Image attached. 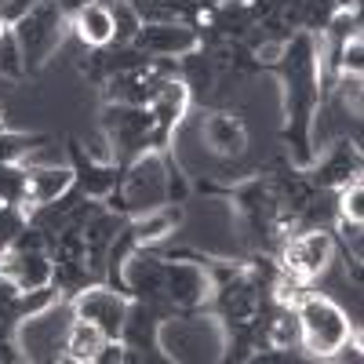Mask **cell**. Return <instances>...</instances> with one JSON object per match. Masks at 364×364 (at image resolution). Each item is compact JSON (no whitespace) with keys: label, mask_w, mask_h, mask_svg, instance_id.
I'll use <instances>...</instances> for the list:
<instances>
[{"label":"cell","mask_w":364,"mask_h":364,"mask_svg":"<svg viewBox=\"0 0 364 364\" xmlns=\"http://www.w3.org/2000/svg\"><path fill=\"white\" fill-rule=\"evenodd\" d=\"M317 58H321V37L302 29V33L284 41L281 58L273 63V73L284 84V142L291 149V161L299 168H310L317 149H314V113L324 102L321 99V77H317Z\"/></svg>","instance_id":"obj_1"},{"label":"cell","mask_w":364,"mask_h":364,"mask_svg":"<svg viewBox=\"0 0 364 364\" xmlns=\"http://www.w3.org/2000/svg\"><path fill=\"white\" fill-rule=\"evenodd\" d=\"M157 350L168 360L182 364H200V360H226V324L211 314L197 310H178L168 314L157 328Z\"/></svg>","instance_id":"obj_2"},{"label":"cell","mask_w":364,"mask_h":364,"mask_svg":"<svg viewBox=\"0 0 364 364\" xmlns=\"http://www.w3.org/2000/svg\"><path fill=\"white\" fill-rule=\"evenodd\" d=\"M295 314H299V324H302V350H306L310 357L331 360L357 336L350 317H346V310L339 306V302H331L328 295H321L314 288L295 306Z\"/></svg>","instance_id":"obj_3"},{"label":"cell","mask_w":364,"mask_h":364,"mask_svg":"<svg viewBox=\"0 0 364 364\" xmlns=\"http://www.w3.org/2000/svg\"><path fill=\"white\" fill-rule=\"evenodd\" d=\"M73 299L58 295L48 310L18 317L15 339L22 350V360H63L66 357V336L73 324Z\"/></svg>","instance_id":"obj_4"},{"label":"cell","mask_w":364,"mask_h":364,"mask_svg":"<svg viewBox=\"0 0 364 364\" xmlns=\"http://www.w3.org/2000/svg\"><path fill=\"white\" fill-rule=\"evenodd\" d=\"M66 29H70V18L55 8V0H41L33 11H26L11 26V33H15L18 48H22L26 73H41L51 63V55L66 41Z\"/></svg>","instance_id":"obj_5"},{"label":"cell","mask_w":364,"mask_h":364,"mask_svg":"<svg viewBox=\"0 0 364 364\" xmlns=\"http://www.w3.org/2000/svg\"><path fill=\"white\" fill-rule=\"evenodd\" d=\"M128 310H132V299L113 284H84L73 295V314L80 321H91L95 328H102L106 339H120Z\"/></svg>","instance_id":"obj_6"},{"label":"cell","mask_w":364,"mask_h":364,"mask_svg":"<svg viewBox=\"0 0 364 364\" xmlns=\"http://www.w3.org/2000/svg\"><path fill=\"white\" fill-rule=\"evenodd\" d=\"M211 299V273L204 259H168L164 262V306L168 310H200Z\"/></svg>","instance_id":"obj_7"},{"label":"cell","mask_w":364,"mask_h":364,"mask_svg":"<svg viewBox=\"0 0 364 364\" xmlns=\"http://www.w3.org/2000/svg\"><path fill=\"white\" fill-rule=\"evenodd\" d=\"M281 269H291L299 277H321L331 262V252H336V237L328 230H306V233H295L288 240H281Z\"/></svg>","instance_id":"obj_8"},{"label":"cell","mask_w":364,"mask_h":364,"mask_svg":"<svg viewBox=\"0 0 364 364\" xmlns=\"http://www.w3.org/2000/svg\"><path fill=\"white\" fill-rule=\"evenodd\" d=\"M135 48L149 58H182L200 48V33L190 22H142Z\"/></svg>","instance_id":"obj_9"},{"label":"cell","mask_w":364,"mask_h":364,"mask_svg":"<svg viewBox=\"0 0 364 364\" xmlns=\"http://www.w3.org/2000/svg\"><path fill=\"white\" fill-rule=\"evenodd\" d=\"M314 186L321 190H343L346 182L360 178V149L350 139H339L324 149H317L314 157Z\"/></svg>","instance_id":"obj_10"},{"label":"cell","mask_w":364,"mask_h":364,"mask_svg":"<svg viewBox=\"0 0 364 364\" xmlns=\"http://www.w3.org/2000/svg\"><path fill=\"white\" fill-rule=\"evenodd\" d=\"M66 154H70V168H73V190H80L87 200H106V197L117 190V182H120V164L91 161L77 139L70 142Z\"/></svg>","instance_id":"obj_11"},{"label":"cell","mask_w":364,"mask_h":364,"mask_svg":"<svg viewBox=\"0 0 364 364\" xmlns=\"http://www.w3.org/2000/svg\"><path fill=\"white\" fill-rule=\"evenodd\" d=\"M29 171V182H26V197L18 204L22 219L29 223L37 208L44 204H55L58 197H66L73 190V168L70 164H55V168H26Z\"/></svg>","instance_id":"obj_12"},{"label":"cell","mask_w":364,"mask_h":364,"mask_svg":"<svg viewBox=\"0 0 364 364\" xmlns=\"http://www.w3.org/2000/svg\"><path fill=\"white\" fill-rule=\"evenodd\" d=\"M200 139L208 146V154L215 157H240L248 146V128L245 120L230 109H215L200 120Z\"/></svg>","instance_id":"obj_13"},{"label":"cell","mask_w":364,"mask_h":364,"mask_svg":"<svg viewBox=\"0 0 364 364\" xmlns=\"http://www.w3.org/2000/svg\"><path fill=\"white\" fill-rule=\"evenodd\" d=\"M190 102H193V95H190V87L182 84L178 77H168V80H161V87L154 91V99H149V113H154V124L161 128V135H175V128L186 120V113H190Z\"/></svg>","instance_id":"obj_14"},{"label":"cell","mask_w":364,"mask_h":364,"mask_svg":"<svg viewBox=\"0 0 364 364\" xmlns=\"http://www.w3.org/2000/svg\"><path fill=\"white\" fill-rule=\"evenodd\" d=\"M178 223H182V204H164V208L142 211V215L128 219V230H132L139 248H154L178 230Z\"/></svg>","instance_id":"obj_15"},{"label":"cell","mask_w":364,"mask_h":364,"mask_svg":"<svg viewBox=\"0 0 364 364\" xmlns=\"http://www.w3.org/2000/svg\"><path fill=\"white\" fill-rule=\"evenodd\" d=\"M73 29H77V37L87 44V48H109L113 44V15H109V4H87L73 22H70Z\"/></svg>","instance_id":"obj_16"},{"label":"cell","mask_w":364,"mask_h":364,"mask_svg":"<svg viewBox=\"0 0 364 364\" xmlns=\"http://www.w3.org/2000/svg\"><path fill=\"white\" fill-rule=\"evenodd\" d=\"M102 346H106L102 328H95L91 321L73 317L70 336H66V357H63V360H73V364H95V357H99Z\"/></svg>","instance_id":"obj_17"},{"label":"cell","mask_w":364,"mask_h":364,"mask_svg":"<svg viewBox=\"0 0 364 364\" xmlns=\"http://www.w3.org/2000/svg\"><path fill=\"white\" fill-rule=\"evenodd\" d=\"M266 346L269 350H284V353L302 346V324H299L295 306H277L273 321H266Z\"/></svg>","instance_id":"obj_18"},{"label":"cell","mask_w":364,"mask_h":364,"mask_svg":"<svg viewBox=\"0 0 364 364\" xmlns=\"http://www.w3.org/2000/svg\"><path fill=\"white\" fill-rule=\"evenodd\" d=\"M109 15H113V44H135L139 29H142V15L135 11L132 0H109Z\"/></svg>","instance_id":"obj_19"},{"label":"cell","mask_w":364,"mask_h":364,"mask_svg":"<svg viewBox=\"0 0 364 364\" xmlns=\"http://www.w3.org/2000/svg\"><path fill=\"white\" fill-rule=\"evenodd\" d=\"M48 142V135H26V132H0V164H22L33 149Z\"/></svg>","instance_id":"obj_20"},{"label":"cell","mask_w":364,"mask_h":364,"mask_svg":"<svg viewBox=\"0 0 364 364\" xmlns=\"http://www.w3.org/2000/svg\"><path fill=\"white\" fill-rule=\"evenodd\" d=\"M26 182H29L26 164H0V200L18 208L26 197Z\"/></svg>","instance_id":"obj_21"},{"label":"cell","mask_w":364,"mask_h":364,"mask_svg":"<svg viewBox=\"0 0 364 364\" xmlns=\"http://www.w3.org/2000/svg\"><path fill=\"white\" fill-rule=\"evenodd\" d=\"M0 77H8V80H26V63H22V48L15 41V33L8 29L4 37H0Z\"/></svg>","instance_id":"obj_22"},{"label":"cell","mask_w":364,"mask_h":364,"mask_svg":"<svg viewBox=\"0 0 364 364\" xmlns=\"http://www.w3.org/2000/svg\"><path fill=\"white\" fill-rule=\"evenodd\" d=\"M63 295L55 284H44V288H29V291H18V302H15V310H18V317H29V314H41V310H48L51 302Z\"/></svg>","instance_id":"obj_23"},{"label":"cell","mask_w":364,"mask_h":364,"mask_svg":"<svg viewBox=\"0 0 364 364\" xmlns=\"http://www.w3.org/2000/svg\"><path fill=\"white\" fill-rule=\"evenodd\" d=\"M336 70L346 73V77H360V70H364V37H360V33L350 37V41L336 51Z\"/></svg>","instance_id":"obj_24"},{"label":"cell","mask_w":364,"mask_h":364,"mask_svg":"<svg viewBox=\"0 0 364 364\" xmlns=\"http://www.w3.org/2000/svg\"><path fill=\"white\" fill-rule=\"evenodd\" d=\"M339 219H353V223L364 219V182L360 178L346 182L339 190Z\"/></svg>","instance_id":"obj_25"},{"label":"cell","mask_w":364,"mask_h":364,"mask_svg":"<svg viewBox=\"0 0 364 364\" xmlns=\"http://www.w3.org/2000/svg\"><path fill=\"white\" fill-rule=\"evenodd\" d=\"M190 178H186V171L178 168V161L171 157L168 161V204H186V197H190Z\"/></svg>","instance_id":"obj_26"},{"label":"cell","mask_w":364,"mask_h":364,"mask_svg":"<svg viewBox=\"0 0 364 364\" xmlns=\"http://www.w3.org/2000/svg\"><path fill=\"white\" fill-rule=\"evenodd\" d=\"M339 240L346 245V259H364V245H360V223L353 219H339Z\"/></svg>","instance_id":"obj_27"},{"label":"cell","mask_w":364,"mask_h":364,"mask_svg":"<svg viewBox=\"0 0 364 364\" xmlns=\"http://www.w3.org/2000/svg\"><path fill=\"white\" fill-rule=\"evenodd\" d=\"M87 4H99V0H55V8L63 11V15H66L70 22H73V18H77V15H80V11H84Z\"/></svg>","instance_id":"obj_28"},{"label":"cell","mask_w":364,"mask_h":364,"mask_svg":"<svg viewBox=\"0 0 364 364\" xmlns=\"http://www.w3.org/2000/svg\"><path fill=\"white\" fill-rule=\"evenodd\" d=\"M8 29H11V26H8L4 18H0V37H4V33H8Z\"/></svg>","instance_id":"obj_29"},{"label":"cell","mask_w":364,"mask_h":364,"mask_svg":"<svg viewBox=\"0 0 364 364\" xmlns=\"http://www.w3.org/2000/svg\"><path fill=\"white\" fill-rule=\"evenodd\" d=\"M8 124H4V106H0V132H4Z\"/></svg>","instance_id":"obj_30"},{"label":"cell","mask_w":364,"mask_h":364,"mask_svg":"<svg viewBox=\"0 0 364 364\" xmlns=\"http://www.w3.org/2000/svg\"><path fill=\"white\" fill-rule=\"evenodd\" d=\"M208 4H215V8H219V4H230V0H208Z\"/></svg>","instance_id":"obj_31"},{"label":"cell","mask_w":364,"mask_h":364,"mask_svg":"<svg viewBox=\"0 0 364 364\" xmlns=\"http://www.w3.org/2000/svg\"><path fill=\"white\" fill-rule=\"evenodd\" d=\"M4 8H8V0H0V11H4Z\"/></svg>","instance_id":"obj_32"}]
</instances>
